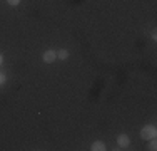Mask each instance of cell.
Masks as SVG:
<instances>
[{"label":"cell","instance_id":"1","mask_svg":"<svg viewBox=\"0 0 157 151\" xmlns=\"http://www.w3.org/2000/svg\"><path fill=\"white\" fill-rule=\"evenodd\" d=\"M155 134H157V129H155V126H144L142 128V131H140V138L142 139H152V138H155Z\"/></svg>","mask_w":157,"mask_h":151},{"label":"cell","instance_id":"2","mask_svg":"<svg viewBox=\"0 0 157 151\" xmlns=\"http://www.w3.org/2000/svg\"><path fill=\"white\" fill-rule=\"evenodd\" d=\"M42 59H44V62L50 64V62H54V60L57 59V52H54V51H47V52H44Z\"/></svg>","mask_w":157,"mask_h":151},{"label":"cell","instance_id":"3","mask_svg":"<svg viewBox=\"0 0 157 151\" xmlns=\"http://www.w3.org/2000/svg\"><path fill=\"white\" fill-rule=\"evenodd\" d=\"M129 143H130V139L127 134H119V138H117L119 148H125V146H129Z\"/></svg>","mask_w":157,"mask_h":151},{"label":"cell","instance_id":"4","mask_svg":"<svg viewBox=\"0 0 157 151\" xmlns=\"http://www.w3.org/2000/svg\"><path fill=\"white\" fill-rule=\"evenodd\" d=\"M90 149L92 151H104V149H105V145H104L102 141H94V143H92V146H90Z\"/></svg>","mask_w":157,"mask_h":151},{"label":"cell","instance_id":"5","mask_svg":"<svg viewBox=\"0 0 157 151\" xmlns=\"http://www.w3.org/2000/svg\"><path fill=\"white\" fill-rule=\"evenodd\" d=\"M57 57H59V59H62V60H65L67 57H69V51H65V49L59 51V52H57Z\"/></svg>","mask_w":157,"mask_h":151},{"label":"cell","instance_id":"6","mask_svg":"<svg viewBox=\"0 0 157 151\" xmlns=\"http://www.w3.org/2000/svg\"><path fill=\"white\" fill-rule=\"evenodd\" d=\"M149 149H151V151H155V149H157V143H155V138H152L151 145H149Z\"/></svg>","mask_w":157,"mask_h":151},{"label":"cell","instance_id":"7","mask_svg":"<svg viewBox=\"0 0 157 151\" xmlns=\"http://www.w3.org/2000/svg\"><path fill=\"white\" fill-rule=\"evenodd\" d=\"M7 2H9V5H18L20 0H7Z\"/></svg>","mask_w":157,"mask_h":151},{"label":"cell","instance_id":"8","mask_svg":"<svg viewBox=\"0 0 157 151\" xmlns=\"http://www.w3.org/2000/svg\"><path fill=\"white\" fill-rule=\"evenodd\" d=\"M3 82H5V76L0 72V84H3Z\"/></svg>","mask_w":157,"mask_h":151},{"label":"cell","instance_id":"9","mask_svg":"<svg viewBox=\"0 0 157 151\" xmlns=\"http://www.w3.org/2000/svg\"><path fill=\"white\" fill-rule=\"evenodd\" d=\"M2 62H3V57H2V54H0V66H2Z\"/></svg>","mask_w":157,"mask_h":151}]
</instances>
